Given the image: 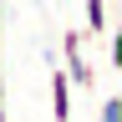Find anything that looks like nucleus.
I'll return each instance as SVG.
<instances>
[{
	"label": "nucleus",
	"mask_w": 122,
	"mask_h": 122,
	"mask_svg": "<svg viewBox=\"0 0 122 122\" xmlns=\"http://www.w3.org/2000/svg\"><path fill=\"white\" fill-rule=\"evenodd\" d=\"M61 56H66V81H71V92H92V86H97V66L81 56V30H66V36H61Z\"/></svg>",
	"instance_id": "f257e3e1"
},
{
	"label": "nucleus",
	"mask_w": 122,
	"mask_h": 122,
	"mask_svg": "<svg viewBox=\"0 0 122 122\" xmlns=\"http://www.w3.org/2000/svg\"><path fill=\"white\" fill-rule=\"evenodd\" d=\"M51 117L71 122V81H66V71H51Z\"/></svg>",
	"instance_id": "f03ea898"
},
{
	"label": "nucleus",
	"mask_w": 122,
	"mask_h": 122,
	"mask_svg": "<svg viewBox=\"0 0 122 122\" xmlns=\"http://www.w3.org/2000/svg\"><path fill=\"white\" fill-rule=\"evenodd\" d=\"M86 36H107V0H86Z\"/></svg>",
	"instance_id": "7ed1b4c3"
},
{
	"label": "nucleus",
	"mask_w": 122,
	"mask_h": 122,
	"mask_svg": "<svg viewBox=\"0 0 122 122\" xmlns=\"http://www.w3.org/2000/svg\"><path fill=\"white\" fill-rule=\"evenodd\" d=\"M102 122H122V97H102Z\"/></svg>",
	"instance_id": "20e7f679"
},
{
	"label": "nucleus",
	"mask_w": 122,
	"mask_h": 122,
	"mask_svg": "<svg viewBox=\"0 0 122 122\" xmlns=\"http://www.w3.org/2000/svg\"><path fill=\"white\" fill-rule=\"evenodd\" d=\"M0 122H10L5 117V71H0Z\"/></svg>",
	"instance_id": "39448f33"
},
{
	"label": "nucleus",
	"mask_w": 122,
	"mask_h": 122,
	"mask_svg": "<svg viewBox=\"0 0 122 122\" xmlns=\"http://www.w3.org/2000/svg\"><path fill=\"white\" fill-rule=\"evenodd\" d=\"M0 25H5V0H0Z\"/></svg>",
	"instance_id": "423d86ee"
}]
</instances>
